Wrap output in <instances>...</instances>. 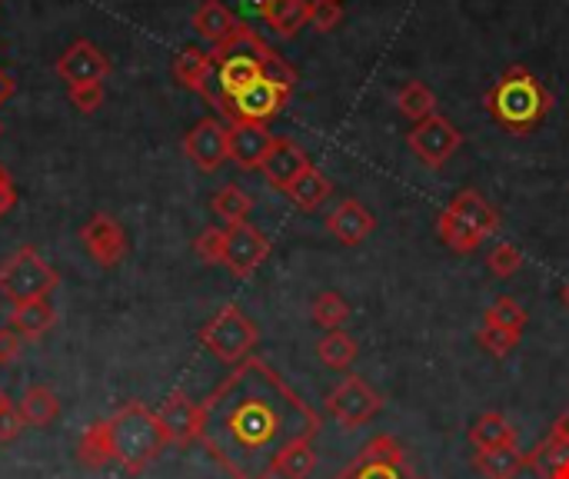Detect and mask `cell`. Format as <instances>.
Masks as SVG:
<instances>
[{
	"label": "cell",
	"instance_id": "4316f807",
	"mask_svg": "<svg viewBox=\"0 0 569 479\" xmlns=\"http://www.w3.org/2000/svg\"><path fill=\"white\" fill-rule=\"evenodd\" d=\"M470 443L477 450H497V447H510L517 443V430L510 427V420L503 413H483L473 427H470Z\"/></svg>",
	"mask_w": 569,
	"mask_h": 479
},
{
	"label": "cell",
	"instance_id": "7402d4cb",
	"mask_svg": "<svg viewBox=\"0 0 569 479\" xmlns=\"http://www.w3.org/2000/svg\"><path fill=\"white\" fill-rule=\"evenodd\" d=\"M473 467L483 479H517L527 467V457L517 450V443H510L497 450H477Z\"/></svg>",
	"mask_w": 569,
	"mask_h": 479
},
{
	"label": "cell",
	"instance_id": "b9f144b4",
	"mask_svg": "<svg viewBox=\"0 0 569 479\" xmlns=\"http://www.w3.org/2000/svg\"><path fill=\"white\" fill-rule=\"evenodd\" d=\"M20 350H23V337H20L17 330L3 327V330H0V367L13 363V360L20 357Z\"/></svg>",
	"mask_w": 569,
	"mask_h": 479
},
{
	"label": "cell",
	"instance_id": "e0dca14e",
	"mask_svg": "<svg viewBox=\"0 0 569 479\" xmlns=\"http://www.w3.org/2000/svg\"><path fill=\"white\" fill-rule=\"evenodd\" d=\"M327 230H330V237L340 240L343 247H357V243H363V240L377 230V217H373L360 200L347 197V200H340V203L333 207V213L327 217Z\"/></svg>",
	"mask_w": 569,
	"mask_h": 479
},
{
	"label": "cell",
	"instance_id": "c3c4849f",
	"mask_svg": "<svg viewBox=\"0 0 569 479\" xmlns=\"http://www.w3.org/2000/svg\"><path fill=\"white\" fill-rule=\"evenodd\" d=\"M3 403H7V397H3V390H0V407H3Z\"/></svg>",
	"mask_w": 569,
	"mask_h": 479
},
{
	"label": "cell",
	"instance_id": "7bdbcfd3",
	"mask_svg": "<svg viewBox=\"0 0 569 479\" xmlns=\"http://www.w3.org/2000/svg\"><path fill=\"white\" fill-rule=\"evenodd\" d=\"M13 207H17V183H13L10 170L0 163V220H3Z\"/></svg>",
	"mask_w": 569,
	"mask_h": 479
},
{
	"label": "cell",
	"instance_id": "7a4b0ae2",
	"mask_svg": "<svg viewBox=\"0 0 569 479\" xmlns=\"http://www.w3.org/2000/svg\"><path fill=\"white\" fill-rule=\"evenodd\" d=\"M483 103L503 130L527 137L547 120L553 107V93L543 87V80L530 67L517 63L500 73V80L487 90Z\"/></svg>",
	"mask_w": 569,
	"mask_h": 479
},
{
	"label": "cell",
	"instance_id": "cb8c5ba5",
	"mask_svg": "<svg viewBox=\"0 0 569 479\" xmlns=\"http://www.w3.org/2000/svg\"><path fill=\"white\" fill-rule=\"evenodd\" d=\"M300 210H317L320 203H327V197L333 193V183H330V177L323 173V170H317V167H307L287 190H283Z\"/></svg>",
	"mask_w": 569,
	"mask_h": 479
},
{
	"label": "cell",
	"instance_id": "f1b7e54d",
	"mask_svg": "<svg viewBox=\"0 0 569 479\" xmlns=\"http://www.w3.org/2000/svg\"><path fill=\"white\" fill-rule=\"evenodd\" d=\"M527 467L530 470H537L543 479L557 477V473H563V470H569V440H563V437H547L530 457H527Z\"/></svg>",
	"mask_w": 569,
	"mask_h": 479
},
{
	"label": "cell",
	"instance_id": "5b68a950",
	"mask_svg": "<svg viewBox=\"0 0 569 479\" xmlns=\"http://www.w3.org/2000/svg\"><path fill=\"white\" fill-rule=\"evenodd\" d=\"M257 340H260L257 323H253L237 303L220 307V310L200 327V343H203L220 363H227V367H240L243 360H250Z\"/></svg>",
	"mask_w": 569,
	"mask_h": 479
},
{
	"label": "cell",
	"instance_id": "83f0119b",
	"mask_svg": "<svg viewBox=\"0 0 569 479\" xmlns=\"http://www.w3.org/2000/svg\"><path fill=\"white\" fill-rule=\"evenodd\" d=\"M357 353H360V347H357V340L347 330H330L317 343V357L330 370H350L353 360H357Z\"/></svg>",
	"mask_w": 569,
	"mask_h": 479
},
{
	"label": "cell",
	"instance_id": "60d3db41",
	"mask_svg": "<svg viewBox=\"0 0 569 479\" xmlns=\"http://www.w3.org/2000/svg\"><path fill=\"white\" fill-rule=\"evenodd\" d=\"M23 430V413L20 407H13L10 400L0 407V443H13Z\"/></svg>",
	"mask_w": 569,
	"mask_h": 479
},
{
	"label": "cell",
	"instance_id": "bcb514c9",
	"mask_svg": "<svg viewBox=\"0 0 569 479\" xmlns=\"http://www.w3.org/2000/svg\"><path fill=\"white\" fill-rule=\"evenodd\" d=\"M563 303H567V310H569V283L563 287Z\"/></svg>",
	"mask_w": 569,
	"mask_h": 479
},
{
	"label": "cell",
	"instance_id": "d4e9b609",
	"mask_svg": "<svg viewBox=\"0 0 569 479\" xmlns=\"http://www.w3.org/2000/svg\"><path fill=\"white\" fill-rule=\"evenodd\" d=\"M397 110L413 120V123H423L430 117H437V93L423 83V80H410L397 90Z\"/></svg>",
	"mask_w": 569,
	"mask_h": 479
},
{
	"label": "cell",
	"instance_id": "5bb4252c",
	"mask_svg": "<svg viewBox=\"0 0 569 479\" xmlns=\"http://www.w3.org/2000/svg\"><path fill=\"white\" fill-rule=\"evenodd\" d=\"M57 73L70 83V87H83V83H103L110 77V60L103 57V50L90 40H77L70 43L60 60H57Z\"/></svg>",
	"mask_w": 569,
	"mask_h": 479
},
{
	"label": "cell",
	"instance_id": "4dcf8cb0",
	"mask_svg": "<svg viewBox=\"0 0 569 479\" xmlns=\"http://www.w3.org/2000/svg\"><path fill=\"white\" fill-rule=\"evenodd\" d=\"M210 207H213V213L223 220V227H233V223H247V217H250V210H253V200H250V193H243L237 183H227L223 190L213 193Z\"/></svg>",
	"mask_w": 569,
	"mask_h": 479
},
{
	"label": "cell",
	"instance_id": "9c48e42d",
	"mask_svg": "<svg viewBox=\"0 0 569 479\" xmlns=\"http://www.w3.org/2000/svg\"><path fill=\"white\" fill-rule=\"evenodd\" d=\"M407 143H410V150L420 157L423 167H433V170H437V167H443V163L463 147V133L457 130L453 120H447L443 113H437V117L417 123V127L410 130Z\"/></svg>",
	"mask_w": 569,
	"mask_h": 479
},
{
	"label": "cell",
	"instance_id": "7dc6e473",
	"mask_svg": "<svg viewBox=\"0 0 569 479\" xmlns=\"http://www.w3.org/2000/svg\"><path fill=\"white\" fill-rule=\"evenodd\" d=\"M550 479H569V470H563V473H557V477H550Z\"/></svg>",
	"mask_w": 569,
	"mask_h": 479
},
{
	"label": "cell",
	"instance_id": "7c38bea8",
	"mask_svg": "<svg viewBox=\"0 0 569 479\" xmlns=\"http://www.w3.org/2000/svg\"><path fill=\"white\" fill-rule=\"evenodd\" d=\"M183 153L187 160L203 170V173H213L220 170L227 160H230V150H227V127L217 120V117H203L200 123L190 127V133L183 137Z\"/></svg>",
	"mask_w": 569,
	"mask_h": 479
},
{
	"label": "cell",
	"instance_id": "44dd1931",
	"mask_svg": "<svg viewBox=\"0 0 569 479\" xmlns=\"http://www.w3.org/2000/svg\"><path fill=\"white\" fill-rule=\"evenodd\" d=\"M260 17L277 37H297L310 27V0H263Z\"/></svg>",
	"mask_w": 569,
	"mask_h": 479
},
{
	"label": "cell",
	"instance_id": "8fae6325",
	"mask_svg": "<svg viewBox=\"0 0 569 479\" xmlns=\"http://www.w3.org/2000/svg\"><path fill=\"white\" fill-rule=\"evenodd\" d=\"M227 230V243H223V267L237 277V280H247L253 277L263 260L270 257V240L247 220V223H233V227H223Z\"/></svg>",
	"mask_w": 569,
	"mask_h": 479
},
{
	"label": "cell",
	"instance_id": "f546056e",
	"mask_svg": "<svg viewBox=\"0 0 569 479\" xmlns=\"http://www.w3.org/2000/svg\"><path fill=\"white\" fill-rule=\"evenodd\" d=\"M310 320H313L323 333L343 330V323L350 320V303H347L337 290H323V293H317L313 303H310Z\"/></svg>",
	"mask_w": 569,
	"mask_h": 479
},
{
	"label": "cell",
	"instance_id": "74e56055",
	"mask_svg": "<svg viewBox=\"0 0 569 479\" xmlns=\"http://www.w3.org/2000/svg\"><path fill=\"white\" fill-rule=\"evenodd\" d=\"M260 70H263V80H270V83H277V87H283V90L293 93V87H297V70H293L277 50H270V53L263 57Z\"/></svg>",
	"mask_w": 569,
	"mask_h": 479
},
{
	"label": "cell",
	"instance_id": "f35d334b",
	"mask_svg": "<svg viewBox=\"0 0 569 479\" xmlns=\"http://www.w3.org/2000/svg\"><path fill=\"white\" fill-rule=\"evenodd\" d=\"M340 20H343L340 0H310V27L317 33H330L333 27H340Z\"/></svg>",
	"mask_w": 569,
	"mask_h": 479
},
{
	"label": "cell",
	"instance_id": "3957f363",
	"mask_svg": "<svg viewBox=\"0 0 569 479\" xmlns=\"http://www.w3.org/2000/svg\"><path fill=\"white\" fill-rule=\"evenodd\" d=\"M103 440H107L110 463H120L133 477L143 473L167 447L157 413L137 400L120 407L110 420H103Z\"/></svg>",
	"mask_w": 569,
	"mask_h": 479
},
{
	"label": "cell",
	"instance_id": "d590c367",
	"mask_svg": "<svg viewBox=\"0 0 569 479\" xmlns=\"http://www.w3.org/2000/svg\"><path fill=\"white\" fill-rule=\"evenodd\" d=\"M487 267H490L493 277L510 280V277H517V270L523 267V253H520L513 243H497V247L490 250V257H487Z\"/></svg>",
	"mask_w": 569,
	"mask_h": 479
},
{
	"label": "cell",
	"instance_id": "484cf974",
	"mask_svg": "<svg viewBox=\"0 0 569 479\" xmlns=\"http://www.w3.org/2000/svg\"><path fill=\"white\" fill-rule=\"evenodd\" d=\"M20 413L27 427H50L60 417V400L50 387H30L20 397Z\"/></svg>",
	"mask_w": 569,
	"mask_h": 479
},
{
	"label": "cell",
	"instance_id": "30bf717a",
	"mask_svg": "<svg viewBox=\"0 0 569 479\" xmlns=\"http://www.w3.org/2000/svg\"><path fill=\"white\" fill-rule=\"evenodd\" d=\"M287 100H290V90H283V87H277V83H270V80L260 77L257 83H250L247 90H240L233 100H227L220 107V113L230 123H240V120H247V123H267L270 117H277L287 107Z\"/></svg>",
	"mask_w": 569,
	"mask_h": 479
},
{
	"label": "cell",
	"instance_id": "2e32d148",
	"mask_svg": "<svg viewBox=\"0 0 569 479\" xmlns=\"http://www.w3.org/2000/svg\"><path fill=\"white\" fill-rule=\"evenodd\" d=\"M157 420H160L167 443L190 447L193 440H200V403H193L180 390L163 400V407L157 410Z\"/></svg>",
	"mask_w": 569,
	"mask_h": 479
},
{
	"label": "cell",
	"instance_id": "ba28073f",
	"mask_svg": "<svg viewBox=\"0 0 569 479\" xmlns=\"http://www.w3.org/2000/svg\"><path fill=\"white\" fill-rule=\"evenodd\" d=\"M327 410L333 420H340L347 430H357L363 423H370L380 410H383V397L357 373H350L330 397H327Z\"/></svg>",
	"mask_w": 569,
	"mask_h": 479
},
{
	"label": "cell",
	"instance_id": "d6986e66",
	"mask_svg": "<svg viewBox=\"0 0 569 479\" xmlns=\"http://www.w3.org/2000/svg\"><path fill=\"white\" fill-rule=\"evenodd\" d=\"M213 70H217L213 53H207V50H200V47H183V50L177 53V60H173V77H177V83L187 87V90H193V93H200V97H207V90H210V83H213Z\"/></svg>",
	"mask_w": 569,
	"mask_h": 479
},
{
	"label": "cell",
	"instance_id": "6da1fadb",
	"mask_svg": "<svg viewBox=\"0 0 569 479\" xmlns=\"http://www.w3.org/2000/svg\"><path fill=\"white\" fill-rule=\"evenodd\" d=\"M320 433V417L267 360H243L200 403V443L230 479H273V467L300 440Z\"/></svg>",
	"mask_w": 569,
	"mask_h": 479
},
{
	"label": "cell",
	"instance_id": "277c9868",
	"mask_svg": "<svg viewBox=\"0 0 569 479\" xmlns=\"http://www.w3.org/2000/svg\"><path fill=\"white\" fill-rule=\"evenodd\" d=\"M497 227L500 213L480 190H460L437 220V233L453 253H477Z\"/></svg>",
	"mask_w": 569,
	"mask_h": 479
},
{
	"label": "cell",
	"instance_id": "836d02e7",
	"mask_svg": "<svg viewBox=\"0 0 569 479\" xmlns=\"http://www.w3.org/2000/svg\"><path fill=\"white\" fill-rule=\"evenodd\" d=\"M483 323H490V327H500V330H513V333H523L527 330V323H530V313L517 303V300H510V297H500L490 310H487V317H483Z\"/></svg>",
	"mask_w": 569,
	"mask_h": 479
},
{
	"label": "cell",
	"instance_id": "681fc988",
	"mask_svg": "<svg viewBox=\"0 0 569 479\" xmlns=\"http://www.w3.org/2000/svg\"><path fill=\"white\" fill-rule=\"evenodd\" d=\"M0 133H3V127H0Z\"/></svg>",
	"mask_w": 569,
	"mask_h": 479
},
{
	"label": "cell",
	"instance_id": "ab89813d",
	"mask_svg": "<svg viewBox=\"0 0 569 479\" xmlns=\"http://www.w3.org/2000/svg\"><path fill=\"white\" fill-rule=\"evenodd\" d=\"M70 103L80 110V113H93L100 103H103V83H83V87H70Z\"/></svg>",
	"mask_w": 569,
	"mask_h": 479
},
{
	"label": "cell",
	"instance_id": "603a6c76",
	"mask_svg": "<svg viewBox=\"0 0 569 479\" xmlns=\"http://www.w3.org/2000/svg\"><path fill=\"white\" fill-rule=\"evenodd\" d=\"M57 313L47 300H30V303H13L10 310V330H17L23 340H40L53 327Z\"/></svg>",
	"mask_w": 569,
	"mask_h": 479
},
{
	"label": "cell",
	"instance_id": "ac0fdd59",
	"mask_svg": "<svg viewBox=\"0 0 569 479\" xmlns=\"http://www.w3.org/2000/svg\"><path fill=\"white\" fill-rule=\"evenodd\" d=\"M307 167H313L310 157H307V150H303L297 140H290V137H277L260 170H263V177H267L277 190H287Z\"/></svg>",
	"mask_w": 569,
	"mask_h": 479
},
{
	"label": "cell",
	"instance_id": "4fadbf2b",
	"mask_svg": "<svg viewBox=\"0 0 569 479\" xmlns=\"http://www.w3.org/2000/svg\"><path fill=\"white\" fill-rule=\"evenodd\" d=\"M80 240H83L90 260L100 263L103 270L117 267V263L127 257V233H123V227H120L110 213H93V217L83 223Z\"/></svg>",
	"mask_w": 569,
	"mask_h": 479
},
{
	"label": "cell",
	"instance_id": "8d00e7d4",
	"mask_svg": "<svg viewBox=\"0 0 569 479\" xmlns=\"http://www.w3.org/2000/svg\"><path fill=\"white\" fill-rule=\"evenodd\" d=\"M223 243H227V230L223 227H207L197 240H193V253L203 263H223Z\"/></svg>",
	"mask_w": 569,
	"mask_h": 479
},
{
	"label": "cell",
	"instance_id": "8992f818",
	"mask_svg": "<svg viewBox=\"0 0 569 479\" xmlns=\"http://www.w3.org/2000/svg\"><path fill=\"white\" fill-rule=\"evenodd\" d=\"M60 283V273L37 253V247H20L0 263V293L10 303L47 300Z\"/></svg>",
	"mask_w": 569,
	"mask_h": 479
},
{
	"label": "cell",
	"instance_id": "ffe728a7",
	"mask_svg": "<svg viewBox=\"0 0 569 479\" xmlns=\"http://www.w3.org/2000/svg\"><path fill=\"white\" fill-rule=\"evenodd\" d=\"M240 27V20L233 17V10L223 0H203L193 10V30L200 40H207L210 47H220L233 30Z\"/></svg>",
	"mask_w": 569,
	"mask_h": 479
},
{
	"label": "cell",
	"instance_id": "f6af8a7d",
	"mask_svg": "<svg viewBox=\"0 0 569 479\" xmlns=\"http://www.w3.org/2000/svg\"><path fill=\"white\" fill-rule=\"evenodd\" d=\"M10 93H13V80H10V77H7V73L0 70V103H3V100H7Z\"/></svg>",
	"mask_w": 569,
	"mask_h": 479
},
{
	"label": "cell",
	"instance_id": "9a60e30c",
	"mask_svg": "<svg viewBox=\"0 0 569 479\" xmlns=\"http://www.w3.org/2000/svg\"><path fill=\"white\" fill-rule=\"evenodd\" d=\"M273 133L267 130V123H230L227 127V150H230V160L240 167V170H260L270 147H273Z\"/></svg>",
	"mask_w": 569,
	"mask_h": 479
},
{
	"label": "cell",
	"instance_id": "e575fe53",
	"mask_svg": "<svg viewBox=\"0 0 569 479\" xmlns=\"http://www.w3.org/2000/svg\"><path fill=\"white\" fill-rule=\"evenodd\" d=\"M520 337H523V333H513V330H500V327L483 323V327H480V333H477V343H480L490 357L503 360V357H510V353H513V347L520 343Z\"/></svg>",
	"mask_w": 569,
	"mask_h": 479
},
{
	"label": "cell",
	"instance_id": "ee69618b",
	"mask_svg": "<svg viewBox=\"0 0 569 479\" xmlns=\"http://www.w3.org/2000/svg\"><path fill=\"white\" fill-rule=\"evenodd\" d=\"M553 437H563L569 440V410H563L560 417H557V423H553V430H550Z\"/></svg>",
	"mask_w": 569,
	"mask_h": 479
},
{
	"label": "cell",
	"instance_id": "52a82bcc",
	"mask_svg": "<svg viewBox=\"0 0 569 479\" xmlns=\"http://www.w3.org/2000/svg\"><path fill=\"white\" fill-rule=\"evenodd\" d=\"M337 479H423L413 467L410 450L393 437H373L363 450L337 473Z\"/></svg>",
	"mask_w": 569,
	"mask_h": 479
},
{
	"label": "cell",
	"instance_id": "1f68e13d",
	"mask_svg": "<svg viewBox=\"0 0 569 479\" xmlns=\"http://www.w3.org/2000/svg\"><path fill=\"white\" fill-rule=\"evenodd\" d=\"M317 470V450L313 440H300L290 450H283V457L273 467V477L280 479H310Z\"/></svg>",
	"mask_w": 569,
	"mask_h": 479
},
{
	"label": "cell",
	"instance_id": "d6a6232c",
	"mask_svg": "<svg viewBox=\"0 0 569 479\" xmlns=\"http://www.w3.org/2000/svg\"><path fill=\"white\" fill-rule=\"evenodd\" d=\"M77 457L83 467L90 470H103L110 463V453H107V440H103V420L100 423H90L77 443Z\"/></svg>",
	"mask_w": 569,
	"mask_h": 479
}]
</instances>
